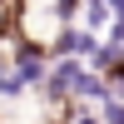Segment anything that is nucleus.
Returning a JSON list of instances; mask_svg holds the SVG:
<instances>
[{
	"label": "nucleus",
	"mask_w": 124,
	"mask_h": 124,
	"mask_svg": "<svg viewBox=\"0 0 124 124\" xmlns=\"http://www.w3.org/2000/svg\"><path fill=\"white\" fill-rule=\"evenodd\" d=\"M99 124H124V99H114V94H109L104 104H99Z\"/></svg>",
	"instance_id": "2"
},
{
	"label": "nucleus",
	"mask_w": 124,
	"mask_h": 124,
	"mask_svg": "<svg viewBox=\"0 0 124 124\" xmlns=\"http://www.w3.org/2000/svg\"><path fill=\"white\" fill-rule=\"evenodd\" d=\"M79 79H85V60L60 55V60H50V65H45V79H40V89H45V99H50V104H65V99H75Z\"/></svg>",
	"instance_id": "1"
},
{
	"label": "nucleus",
	"mask_w": 124,
	"mask_h": 124,
	"mask_svg": "<svg viewBox=\"0 0 124 124\" xmlns=\"http://www.w3.org/2000/svg\"><path fill=\"white\" fill-rule=\"evenodd\" d=\"M109 5V20H124V0H104Z\"/></svg>",
	"instance_id": "3"
}]
</instances>
